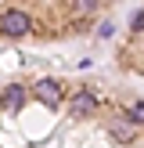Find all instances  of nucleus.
I'll list each match as a JSON object with an SVG mask.
<instances>
[{"mask_svg":"<svg viewBox=\"0 0 144 148\" xmlns=\"http://www.w3.org/2000/svg\"><path fill=\"white\" fill-rule=\"evenodd\" d=\"M0 29H4L7 36H25L29 29H33V18H29L25 11H18V7H11V11L0 14Z\"/></svg>","mask_w":144,"mask_h":148,"instance_id":"f257e3e1","label":"nucleus"},{"mask_svg":"<svg viewBox=\"0 0 144 148\" xmlns=\"http://www.w3.org/2000/svg\"><path fill=\"white\" fill-rule=\"evenodd\" d=\"M33 94H36V101L47 105V108L61 105V83H58V79H40V83L33 87Z\"/></svg>","mask_w":144,"mask_h":148,"instance_id":"f03ea898","label":"nucleus"},{"mask_svg":"<svg viewBox=\"0 0 144 148\" xmlns=\"http://www.w3.org/2000/svg\"><path fill=\"white\" fill-rule=\"evenodd\" d=\"M69 108H72L76 116H90V112H97V94H90V90L72 94V98H69Z\"/></svg>","mask_w":144,"mask_h":148,"instance_id":"7ed1b4c3","label":"nucleus"},{"mask_svg":"<svg viewBox=\"0 0 144 148\" xmlns=\"http://www.w3.org/2000/svg\"><path fill=\"white\" fill-rule=\"evenodd\" d=\"M108 134H112L119 145H130V141H133V123H130V119H112V123H108Z\"/></svg>","mask_w":144,"mask_h":148,"instance_id":"20e7f679","label":"nucleus"},{"mask_svg":"<svg viewBox=\"0 0 144 148\" xmlns=\"http://www.w3.org/2000/svg\"><path fill=\"white\" fill-rule=\"evenodd\" d=\"M22 105H25V90H22V87H7V90H4V108L18 112Z\"/></svg>","mask_w":144,"mask_h":148,"instance_id":"39448f33","label":"nucleus"},{"mask_svg":"<svg viewBox=\"0 0 144 148\" xmlns=\"http://www.w3.org/2000/svg\"><path fill=\"white\" fill-rule=\"evenodd\" d=\"M126 119L133 123V127H144V101H133V105L126 108Z\"/></svg>","mask_w":144,"mask_h":148,"instance_id":"423d86ee","label":"nucleus"},{"mask_svg":"<svg viewBox=\"0 0 144 148\" xmlns=\"http://www.w3.org/2000/svg\"><path fill=\"white\" fill-rule=\"evenodd\" d=\"M130 29H133V33H144V7H141V11H133V18H130Z\"/></svg>","mask_w":144,"mask_h":148,"instance_id":"0eeeda50","label":"nucleus"},{"mask_svg":"<svg viewBox=\"0 0 144 148\" xmlns=\"http://www.w3.org/2000/svg\"><path fill=\"white\" fill-rule=\"evenodd\" d=\"M72 4H76V11H94V7H97V0H72Z\"/></svg>","mask_w":144,"mask_h":148,"instance_id":"6e6552de","label":"nucleus"},{"mask_svg":"<svg viewBox=\"0 0 144 148\" xmlns=\"http://www.w3.org/2000/svg\"><path fill=\"white\" fill-rule=\"evenodd\" d=\"M0 105H4V98H0Z\"/></svg>","mask_w":144,"mask_h":148,"instance_id":"1a4fd4ad","label":"nucleus"}]
</instances>
